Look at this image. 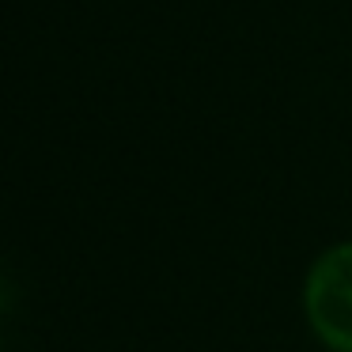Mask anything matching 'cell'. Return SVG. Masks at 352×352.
Listing matches in <instances>:
<instances>
[{
    "label": "cell",
    "instance_id": "obj_1",
    "mask_svg": "<svg viewBox=\"0 0 352 352\" xmlns=\"http://www.w3.org/2000/svg\"><path fill=\"white\" fill-rule=\"evenodd\" d=\"M303 311L326 349L352 352V243L326 250L311 265Z\"/></svg>",
    "mask_w": 352,
    "mask_h": 352
}]
</instances>
